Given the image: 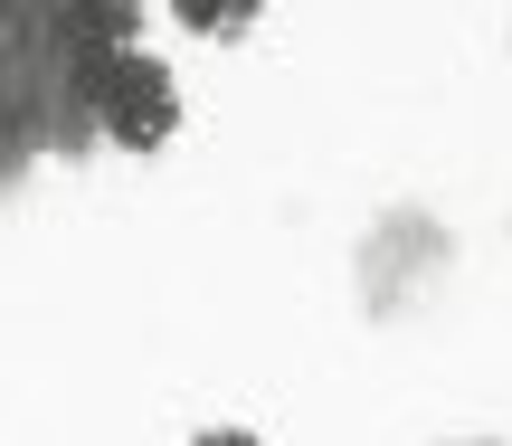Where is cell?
Masks as SVG:
<instances>
[{
    "label": "cell",
    "instance_id": "obj_1",
    "mask_svg": "<svg viewBox=\"0 0 512 446\" xmlns=\"http://www.w3.org/2000/svg\"><path fill=\"white\" fill-rule=\"evenodd\" d=\"M446 257H456V238H446V219H427V209H389L380 228L361 238V257H351V276H361V304L370 314H408L418 295H437Z\"/></svg>",
    "mask_w": 512,
    "mask_h": 446
},
{
    "label": "cell",
    "instance_id": "obj_2",
    "mask_svg": "<svg viewBox=\"0 0 512 446\" xmlns=\"http://www.w3.org/2000/svg\"><path fill=\"white\" fill-rule=\"evenodd\" d=\"M181 133V86H171L162 57L143 48H114L95 67V143H124V152H162Z\"/></svg>",
    "mask_w": 512,
    "mask_h": 446
},
{
    "label": "cell",
    "instance_id": "obj_3",
    "mask_svg": "<svg viewBox=\"0 0 512 446\" xmlns=\"http://www.w3.org/2000/svg\"><path fill=\"white\" fill-rule=\"evenodd\" d=\"M256 10H266V0H171V19H181V29H200V38H247Z\"/></svg>",
    "mask_w": 512,
    "mask_h": 446
},
{
    "label": "cell",
    "instance_id": "obj_4",
    "mask_svg": "<svg viewBox=\"0 0 512 446\" xmlns=\"http://www.w3.org/2000/svg\"><path fill=\"white\" fill-rule=\"evenodd\" d=\"M29 162H38V143H29V133L10 124V114H0V190H10V181H19Z\"/></svg>",
    "mask_w": 512,
    "mask_h": 446
},
{
    "label": "cell",
    "instance_id": "obj_5",
    "mask_svg": "<svg viewBox=\"0 0 512 446\" xmlns=\"http://www.w3.org/2000/svg\"><path fill=\"white\" fill-rule=\"evenodd\" d=\"M190 446H266V437H256V428H200Z\"/></svg>",
    "mask_w": 512,
    "mask_h": 446
}]
</instances>
